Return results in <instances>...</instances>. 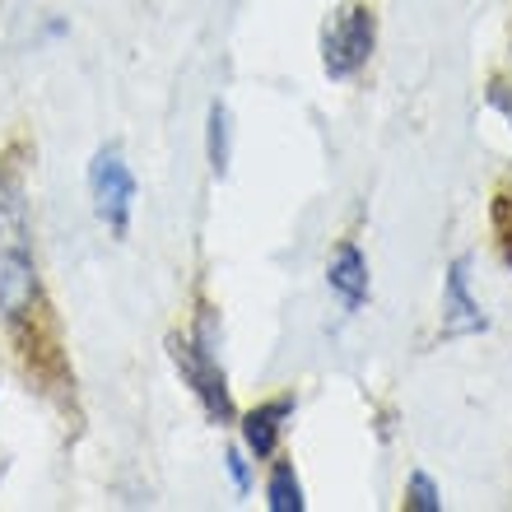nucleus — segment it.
Here are the masks:
<instances>
[{"mask_svg": "<svg viewBox=\"0 0 512 512\" xmlns=\"http://www.w3.org/2000/svg\"><path fill=\"white\" fill-rule=\"evenodd\" d=\"M378 47V14L368 5H340L322 33V70L331 80H350L368 66Z\"/></svg>", "mask_w": 512, "mask_h": 512, "instance_id": "1", "label": "nucleus"}, {"mask_svg": "<svg viewBox=\"0 0 512 512\" xmlns=\"http://www.w3.org/2000/svg\"><path fill=\"white\" fill-rule=\"evenodd\" d=\"M173 364H177V373L187 378V387L196 391V401L205 405V415L215 419V424H229L233 401H229V382H224V368H219L215 350L201 345V340L173 336Z\"/></svg>", "mask_w": 512, "mask_h": 512, "instance_id": "2", "label": "nucleus"}, {"mask_svg": "<svg viewBox=\"0 0 512 512\" xmlns=\"http://www.w3.org/2000/svg\"><path fill=\"white\" fill-rule=\"evenodd\" d=\"M89 191H94V210L112 233H126L135 205V177L126 168L122 149H98L89 163Z\"/></svg>", "mask_w": 512, "mask_h": 512, "instance_id": "3", "label": "nucleus"}, {"mask_svg": "<svg viewBox=\"0 0 512 512\" xmlns=\"http://www.w3.org/2000/svg\"><path fill=\"white\" fill-rule=\"evenodd\" d=\"M471 261L457 256L452 266H447V284H443V340H457V336H475V331H485L489 317L480 312V303L471 298Z\"/></svg>", "mask_w": 512, "mask_h": 512, "instance_id": "4", "label": "nucleus"}, {"mask_svg": "<svg viewBox=\"0 0 512 512\" xmlns=\"http://www.w3.org/2000/svg\"><path fill=\"white\" fill-rule=\"evenodd\" d=\"M38 308V266L33 252H0V317L24 322Z\"/></svg>", "mask_w": 512, "mask_h": 512, "instance_id": "5", "label": "nucleus"}, {"mask_svg": "<svg viewBox=\"0 0 512 512\" xmlns=\"http://www.w3.org/2000/svg\"><path fill=\"white\" fill-rule=\"evenodd\" d=\"M0 252H33L24 177L14 168H0Z\"/></svg>", "mask_w": 512, "mask_h": 512, "instance_id": "6", "label": "nucleus"}, {"mask_svg": "<svg viewBox=\"0 0 512 512\" xmlns=\"http://www.w3.org/2000/svg\"><path fill=\"white\" fill-rule=\"evenodd\" d=\"M326 284H331V294H336L350 312L364 308V298H368V261H364V252H359L354 243H340L336 252H331V266H326Z\"/></svg>", "mask_w": 512, "mask_h": 512, "instance_id": "7", "label": "nucleus"}, {"mask_svg": "<svg viewBox=\"0 0 512 512\" xmlns=\"http://www.w3.org/2000/svg\"><path fill=\"white\" fill-rule=\"evenodd\" d=\"M289 415H294V401H289V396H280V401L256 405L252 415L243 419V443H247V452H252L256 461L275 452V443H280V433H284V419H289Z\"/></svg>", "mask_w": 512, "mask_h": 512, "instance_id": "8", "label": "nucleus"}, {"mask_svg": "<svg viewBox=\"0 0 512 512\" xmlns=\"http://www.w3.org/2000/svg\"><path fill=\"white\" fill-rule=\"evenodd\" d=\"M210 168H215L219 177L229 173V163H233V117H229V108L224 103H215L210 108Z\"/></svg>", "mask_w": 512, "mask_h": 512, "instance_id": "9", "label": "nucleus"}, {"mask_svg": "<svg viewBox=\"0 0 512 512\" xmlns=\"http://www.w3.org/2000/svg\"><path fill=\"white\" fill-rule=\"evenodd\" d=\"M266 503L270 512H303V485H298L294 466H275V475L266 485Z\"/></svg>", "mask_w": 512, "mask_h": 512, "instance_id": "10", "label": "nucleus"}, {"mask_svg": "<svg viewBox=\"0 0 512 512\" xmlns=\"http://www.w3.org/2000/svg\"><path fill=\"white\" fill-rule=\"evenodd\" d=\"M405 503H410L415 512H443V494H438V485H433L424 471L410 475V499Z\"/></svg>", "mask_w": 512, "mask_h": 512, "instance_id": "11", "label": "nucleus"}, {"mask_svg": "<svg viewBox=\"0 0 512 512\" xmlns=\"http://www.w3.org/2000/svg\"><path fill=\"white\" fill-rule=\"evenodd\" d=\"M494 229H499L503 256H508V266H512V191L508 187L494 196Z\"/></svg>", "mask_w": 512, "mask_h": 512, "instance_id": "12", "label": "nucleus"}, {"mask_svg": "<svg viewBox=\"0 0 512 512\" xmlns=\"http://www.w3.org/2000/svg\"><path fill=\"white\" fill-rule=\"evenodd\" d=\"M489 108L503 112V117L512 122V84H499V80L489 84Z\"/></svg>", "mask_w": 512, "mask_h": 512, "instance_id": "13", "label": "nucleus"}, {"mask_svg": "<svg viewBox=\"0 0 512 512\" xmlns=\"http://www.w3.org/2000/svg\"><path fill=\"white\" fill-rule=\"evenodd\" d=\"M229 471H233V485H238V489L247 494V485H252V480H247V461H243V452H229Z\"/></svg>", "mask_w": 512, "mask_h": 512, "instance_id": "14", "label": "nucleus"}]
</instances>
